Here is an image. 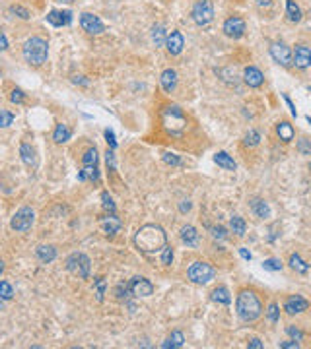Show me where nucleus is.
Wrapping results in <instances>:
<instances>
[{
    "instance_id": "12",
    "label": "nucleus",
    "mask_w": 311,
    "mask_h": 349,
    "mask_svg": "<svg viewBox=\"0 0 311 349\" xmlns=\"http://www.w3.org/2000/svg\"><path fill=\"white\" fill-rule=\"evenodd\" d=\"M130 293H132V297H150L152 293H154V285L150 283L146 277H142V275H137V277H132L130 279Z\"/></svg>"
},
{
    "instance_id": "27",
    "label": "nucleus",
    "mask_w": 311,
    "mask_h": 349,
    "mask_svg": "<svg viewBox=\"0 0 311 349\" xmlns=\"http://www.w3.org/2000/svg\"><path fill=\"white\" fill-rule=\"evenodd\" d=\"M210 299L214 303H220V305H230L232 303V295H230V291L224 285H220L210 293Z\"/></svg>"
},
{
    "instance_id": "8",
    "label": "nucleus",
    "mask_w": 311,
    "mask_h": 349,
    "mask_svg": "<svg viewBox=\"0 0 311 349\" xmlns=\"http://www.w3.org/2000/svg\"><path fill=\"white\" fill-rule=\"evenodd\" d=\"M191 18L197 25H208L214 20V4L210 0H199L191 10Z\"/></svg>"
},
{
    "instance_id": "4",
    "label": "nucleus",
    "mask_w": 311,
    "mask_h": 349,
    "mask_svg": "<svg viewBox=\"0 0 311 349\" xmlns=\"http://www.w3.org/2000/svg\"><path fill=\"white\" fill-rule=\"evenodd\" d=\"M162 125L167 134L179 136L187 130V117L177 105H169L162 111Z\"/></svg>"
},
{
    "instance_id": "58",
    "label": "nucleus",
    "mask_w": 311,
    "mask_h": 349,
    "mask_svg": "<svg viewBox=\"0 0 311 349\" xmlns=\"http://www.w3.org/2000/svg\"><path fill=\"white\" fill-rule=\"evenodd\" d=\"M271 2H273V0H257V4H259V6H269Z\"/></svg>"
},
{
    "instance_id": "19",
    "label": "nucleus",
    "mask_w": 311,
    "mask_h": 349,
    "mask_svg": "<svg viewBox=\"0 0 311 349\" xmlns=\"http://www.w3.org/2000/svg\"><path fill=\"white\" fill-rule=\"evenodd\" d=\"M160 84H162L165 93H173L175 87H177V72H175L173 68L163 70L162 76H160Z\"/></svg>"
},
{
    "instance_id": "50",
    "label": "nucleus",
    "mask_w": 311,
    "mask_h": 349,
    "mask_svg": "<svg viewBox=\"0 0 311 349\" xmlns=\"http://www.w3.org/2000/svg\"><path fill=\"white\" fill-rule=\"evenodd\" d=\"M163 161L167 163V165H173V167H177L179 165V157L175 155V153H163Z\"/></svg>"
},
{
    "instance_id": "47",
    "label": "nucleus",
    "mask_w": 311,
    "mask_h": 349,
    "mask_svg": "<svg viewBox=\"0 0 311 349\" xmlns=\"http://www.w3.org/2000/svg\"><path fill=\"white\" fill-rule=\"evenodd\" d=\"M210 233H212V237H214V239H220V241L228 239V233H226V229H224V227H220V225H214V227H210Z\"/></svg>"
},
{
    "instance_id": "37",
    "label": "nucleus",
    "mask_w": 311,
    "mask_h": 349,
    "mask_svg": "<svg viewBox=\"0 0 311 349\" xmlns=\"http://www.w3.org/2000/svg\"><path fill=\"white\" fill-rule=\"evenodd\" d=\"M82 165H98V150L96 148L86 150V153L82 155Z\"/></svg>"
},
{
    "instance_id": "44",
    "label": "nucleus",
    "mask_w": 311,
    "mask_h": 349,
    "mask_svg": "<svg viewBox=\"0 0 311 349\" xmlns=\"http://www.w3.org/2000/svg\"><path fill=\"white\" fill-rule=\"evenodd\" d=\"M14 123V114L10 111H0V126L8 128Z\"/></svg>"
},
{
    "instance_id": "15",
    "label": "nucleus",
    "mask_w": 311,
    "mask_h": 349,
    "mask_svg": "<svg viewBox=\"0 0 311 349\" xmlns=\"http://www.w3.org/2000/svg\"><path fill=\"white\" fill-rule=\"evenodd\" d=\"M165 47H167V52L169 54H181L183 52V47H185V39L181 35V31H171V33H167V39H165Z\"/></svg>"
},
{
    "instance_id": "20",
    "label": "nucleus",
    "mask_w": 311,
    "mask_h": 349,
    "mask_svg": "<svg viewBox=\"0 0 311 349\" xmlns=\"http://www.w3.org/2000/svg\"><path fill=\"white\" fill-rule=\"evenodd\" d=\"M20 157H22V161H24L27 167H37V151H35L33 146L22 144V146H20Z\"/></svg>"
},
{
    "instance_id": "17",
    "label": "nucleus",
    "mask_w": 311,
    "mask_h": 349,
    "mask_svg": "<svg viewBox=\"0 0 311 349\" xmlns=\"http://www.w3.org/2000/svg\"><path fill=\"white\" fill-rule=\"evenodd\" d=\"M243 82L249 87H261L264 84V76H262V72L257 66H247L243 70Z\"/></svg>"
},
{
    "instance_id": "16",
    "label": "nucleus",
    "mask_w": 311,
    "mask_h": 349,
    "mask_svg": "<svg viewBox=\"0 0 311 349\" xmlns=\"http://www.w3.org/2000/svg\"><path fill=\"white\" fill-rule=\"evenodd\" d=\"M45 20L55 27H62V25H70L72 24V12L70 10H51Z\"/></svg>"
},
{
    "instance_id": "62",
    "label": "nucleus",
    "mask_w": 311,
    "mask_h": 349,
    "mask_svg": "<svg viewBox=\"0 0 311 349\" xmlns=\"http://www.w3.org/2000/svg\"><path fill=\"white\" fill-rule=\"evenodd\" d=\"M307 91H309V93H311V86H309V87H307Z\"/></svg>"
},
{
    "instance_id": "23",
    "label": "nucleus",
    "mask_w": 311,
    "mask_h": 349,
    "mask_svg": "<svg viewBox=\"0 0 311 349\" xmlns=\"http://www.w3.org/2000/svg\"><path fill=\"white\" fill-rule=\"evenodd\" d=\"M70 138H72V130H70L66 125L59 123V125L55 126V132H53V140H55V144H66Z\"/></svg>"
},
{
    "instance_id": "51",
    "label": "nucleus",
    "mask_w": 311,
    "mask_h": 349,
    "mask_svg": "<svg viewBox=\"0 0 311 349\" xmlns=\"http://www.w3.org/2000/svg\"><path fill=\"white\" fill-rule=\"evenodd\" d=\"M278 347H282V349H298L299 341H296V339H292V341H280V343H278Z\"/></svg>"
},
{
    "instance_id": "29",
    "label": "nucleus",
    "mask_w": 311,
    "mask_h": 349,
    "mask_svg": "<svg viewBox=\"0 0 311 349\" xmlns=\"http://www.w3.org/2000/svg\"><path fill=\"white\" fill-rule=\"evenodd\" d=\"M230 229H232V233H236L237 237H243V235H245V231H247V223H245V219H243V217L234 215V217L230 219Z\"/></svg>"
},
{
    "instance_id": "36",
    "label": "nucleus",
    "mask_w": 311,
    "mask_h": 349,
    "mask_svg": "<svg viewBox=\"0 0 311 349\" xmlns=\"http://www.w3.org/2000/svg\"><path fill=\"white\" fill-rule=\"evenodd\" d=\"M101 206H103V210L107 213H115V210H117V206H115L109 192H101Z\"/></svg>"
},
{
    "instance_id": "6",
    "label": "nucleus",
    "mask_w": 311,
    "mask_h": 349,
    "mask_svg": "<svg viewBox=\"0 0 311 349\" xmlns=\"http://www.w3.org/2000/svg\"><path fill=\"white\" fill-rule=\"evenodd\" d=\"M90 258L84 252H72L66 258V270L80 279H90Z\"/></svg>"
},
{
    "instance_id": "53",
    "label": "nucleus",
    "mask_w": 311,
    "mask_h": 349,
    "mask_svg": "<svg viewBox=\"0 0 311 349\" xmlns=\"http://www.w3.org/2000/svg\"><path fill=\"white\" fill-rule=\"evenodd\" d=\"M264 347V343H262L259 337H253V339H249V349H262Z\"/></svg>"
},
{
    "instance_id": "22",
    "label": "nucleus",
    "mask_w": 311,
    "mask_h": 349,
    "mask_svg": "<svg viewBox=\"0 0 311 349\" xmlns=\"http://www.w3.org/2000/svg\"><path fill=\"white\" fill-rule=\"evenodd\" d=\"M35 252H37V258L43 264H49V262H53L57 258V249L53 245H39L37 249H35Z\"/></svg>"
},
{
    "instance_id": "14",
    "label": "nucleus",
    "mask_w": 311,
    "mask_h": 349,
    "mask_svg": "<svg viewBox=\"0 0 311 349\" xmlns=\"http://www.w3.org/2000/svg\"><path fill=\"white\" fill-rule=\"evenodd\" d=\"M309 309V301L303 299L301 295H290L284 303V311L288 314H299V312L307 311Z\"/></svg>"
},
{
    "instance_id": "57",
    "label": "nucleus",
    "mask_w": 311,
    "mask_h": 349,
    "mask_svg": "<svg viewBox=\"0 0 311 349\" xmlns=\"http://www.w3.org/2000/svg\"><path fill=\"white\" fill-rule=\"evenodd\" d=\"M179 208H181V212H189V210H191V202H189V200H183Z\"/></svg>"
},
{
    "instance_id": "25",
    "label": "nucleus",
    "mask_w": 311,
    "mask_h": 349,
    "mask_svg": "<svg viewBox=\"0 0 311 349\" xmlns=\"http://www.w3.org/2000/svg\"><path fill=\"white\" fill-rule=\"evenodd\" d=\"M276 134H278V138H280L282 142H292L296 132H294V126L290 125L288 121H282V123L276 125Z\"/></svg>"
},
{
    "instance_id": "11",
    "label": "nucleus",
    "mask_w": 311,
    "mask_h": 349,
    "mask_svg": "<svg viewBox=\"0 0 311 349\" xmlns=\"http://www.w3.org/2000/svg\"><path fill=\"white\" fill-rule=\"evenodd\" d=\"M269 52H271L274 63L282 64V66H292V50H290L288 45L278 43V41H276V43H271Z\"/></svg>"
},
{
    "instance_id": "46",
    "label": "nucleus",
    "mask_w": 311,
    "mask_h": 349,
    "mask_svg": "<svg viewBox=\"0 0 311 349\" xmlns=\"http://www.w3.org/2000/svg\"><path fill=\"white\" fill-rule=\"evenodd\" d=\"M286 334L292 337V339H296V341H301V339H303V332H301L299 328H296V326H288Z\"/></svg>"
},
{
    "instance_id": "38",
    "label": "nucleus",
    "mask_w": 311,
    "mask_h": 349,
    "mask_svg": "<svg viewBox=\"0 0 311 349\" xmlns=\"http://www.w3.org/2000/svg\"><path fill=\"white\" fill-rule=\"evenodd\" d=\"M128 295H132L128 283H119V285L115 287V297H117L119 301H126L128 299Z\"/></svg>"
},
{
    "instance_id": "26",
    "label": "nucleus",
    "mask_w": 311,
    "mask_h": 349,
    "mask_svg": "<svg viewBox=\"0 0 311 349\" xmlns=\"http://www.w3.org/2000/svg\"><path fill=\"white\" fill-rule=\"evenodd\" d=\"M251 210L255 212L257 217H261V219H266L269 215H271V208H269V204L264 202V200H251Z\"/></svg>"
},
{
    "instance_id": "48",
    "label": "nucleus",
    "mask_w": 311,
    "mask_h": 349,
    "mask_svg": "<svg viewBox=\"0 0 311 349\" xmlns=\"http://www.w3.org/2000/svg\"><path fill=\"white\" fill-rule=\"evenodd\" d=\"M10 12L18 14L22 20H29V12H27V8H24V6H12V8H10Z\"/></svg>"
},
{
    "instance_id": "61",
    "label": "nucleus",
    "mask_w": 311,
    "mask_h": 349,
    "mask_svg": "<svg viewBox=\"0 0 311 349\" xmlns=\"http://www.w3.org/2000/svg\"><path fill=\"white\" fill-rule=\"evenodd\" d=\"M307 123L311 125V114H307Z\"/></svg>"
},
{
    "instance_id": "54",
    "label": "nucleus",
    "mask_w": 311,
    "mask_h": 349,
    "mask_svg": "<svg viewBox=\"0 0 311 349\" xmlns=\"http://www.w3.org/2000/svg\"><path fill=\"white\" fill-rule=\"evenodd\" d=\"M72 82H74L76 86H78V84H80V86H90V82H87L86 78H84V76H74V78H72Z\"/></svg>"
},
{
    "instance_id": "39",
    "label": "nucleus",
    "mask_w": 311,
    "mask_h": 349,
    "mask_svg": "<svg viewBox=\"0 0 311 349\" xmlns=\"http://www.w3.org/2000/svg\"><path fill=\"white\" fill-rule=\"evenodd\" d=\"M14 297V289L8 281H0V299L10 301Z\"/></svg>"
},
{
    "instance_id": "32",
    "label": "nucleus",
    "mask_w": 311,
    "mask_h": 349,
    "mask_svg": "<svg viewBox=\"0 0 311 349\" xmlns=\"http://www.w3.org/2000/svg\"><path fill=\"white\" fill-rule=\"evenodd\" d=\"M290 266H292L296 272H299V274H307V272H309V264L301 260L299 254H292V256H290Z\"/></svg>"
},
{
    "instance_id": "59",
    "label": "nucleus",
    "mask_w": 311,
    "mask_h": 349,
    "mask_svg": "<svg viewBox=\"0 0 311 349\" xmlns=\"http://www.w3.org/2000/svg\"><path fill=\"white\" fill-rule=\"evenodd\" d=\"M59 2H62V4H72L74 0H59Z\"/></svg>"
},
{
    "instance_id": "63",
    "label": "nucleus",
    "mask_w": 311,
    "mask_h": 349,
    "mask_svg": "<svg viewBox=\"0 0 311 349\" xmlns=\"http://www.w3.org/2000/svg\"><path fill=\"white\" fill-rule=\"evenodd\" d=\"M0 309H2V299H0Z\"/></svg>"
},
{
    "instance_id": "30",
    "label": "nucleus",
    "mask_w": 311,
    "mask_h": 349,
    "mask_svg": "<svg viewBox=\"0 0 311 349\" xmlns=\"http://www.w3.org/2000/svg\"><path fill=\"white\" fill-rule=\"evenodd\" d=\"M165 39H167V33H165V27L163 25H154L152 27V43L156 47H163L165 45Z\"/></svg>"
},
{
    "instance_id": "33",
    "label": "nucleus",
    "mask_w": 311,
    "mask_h": 349,
    "mask_svg": "<svg viewBox=\"0 0 311 349\" xmlns=\"http://www.w3.org/2000/svg\"><path fill=\"white\" fill-rule=\"evenodd\" d=\"M266 318H269V322L271 324H276L278 320H280V307H278V303H271L269 307H266Z\"/></svg>"
},
{
    "instance_id": "31",
    "label": "nucleus",
    "mask_w": 311,
    "mask_h": 349,
    "mask_svg": "<svg viewBox=\"0 0 311 349\" xmlns=\"http://www.w3.org/2000/svg\"><path fill=\"white\" fill-rule=\"evenodd\" d=\"M183 343H185V337H183V334L181 332H173L171 336L167 337L165 341L162 343V347L163 349H177V347H183Z\"/></svg>"
},
{
    "instance_id": "9",
    "label": "nucleus",
    "mask_w": 311,
    "mask_h": 349,
    "mask_svg": "<svg viewBox=\"0 0 311 349\" xmlns=\"http://www.w3.org/2000/svg\"><path fill=\"white\" fill-rule=\"evenodd\" d=\"M80 25H82V29L86 33H90V35H100V33L105 31V24L101 22V18L92 12L80 14Z\"/></svg>"
},
{
    "instance_id": "3",
    "label": "nucleus",
    "mask_w": 311,
    "mask_h": 349,
    "mask_svg": "<svg viewBox=\"0 0 311 349\" xmlns=\"http://www.w3.org/2000/svg\"><path fill=\"white\" fill-rule=\"evenodd\" d=\"M24 59L25 63L33 64V66H41L43 63H47L49 56V45L43 37H29L24 43Z\"/></svg>"
},
{
    "instance_id": "55",
    "label": "nucleus",
    "mask_w": 311,
    "mask_h": 349,
    "mask_svg": "<svg viewBox=\"0 0 311 349\" xmlns=\"http://www.w3.org/2000/svg\"><path fill=\"white\" fill-rule=\"evenodd\" d=\"M8 49V39L4 35V31H0V50H6Z\"/></svg>"
},
{
    "instance_id": "56",
    "label": "nucleus",
    "mask_w": 311,
    "mask_h": 349,
    "mask_svg": "<svg viewBox=\"0 0 311 349\" xmlns=\"http://www.w3.org/2000/svg\"><path fill=\"white\" fill-rule=\"evenodd\" d=\"M239 254H241V258H243V260H251V258H253V256H251V252H249L247 249H239Z\"/></svg>"
},
{
    "instance_id": "35",
    "label": "nucleus",
    "mask_w": 311,
    "mask_h": 349,
    "mask_svg": "<svg viewBox=\"0 0 311 349\" xmlns=\"http://www.w3.org/2000/svg\"><path fill=\"white\" fill-rule=\"evenodd\" d=\"M243 144L247 146V148H255V146H259L261 144V134L257 132V130H249L245 138H243Z\"/></svg>"
},
{
    "instance_id": "1",
    "label": "nucleus",
    "mask_w": 311,
    "mask_h": 349,
    "mask_svg": "<svg viewBox=\"0 0 311 349\" xmlns=\"http://www.w3.org/2000/svg\"><path fill=\"white\" fill-rule=\"evenodd\" d=\"M135 245L140 252H146V254L162 252V249L167 245V235L160 225H142L135 235Z\"/></svg>"
},
{
    "instance_id": "21",
    "label": "nucleus",
    "mask_w": 311,
    "mask_h": 349,
    "mask_svg": "<svg viewBox=\"0 0 311 349\" xmlns=\"http://www.w3.org/2000/svg\"><path fill=\"white\" fill-rule=\"evenodd\" d=\"M181 241L187 247H197L199 245V233L193 225H183L181 227Z\"/></svg>"
},
{
    "instance_id": "45",
    "label": "nucleus",
    "mask_w": 311,
    "mask_h": 349,
    "mask_svg": "<svg viewBox=\"0 0 311 349\" xmlns=\"http://www.w3.org/2000/svg\"><path fill=\"white\" fill-rule=\"evenodd\" d=\"M103 136L107 140V144H109V150H117V140H115V132H113L111 128H105V132H103Z\"/></svg>"
},
{
    "instance_id": "2",
    "label": "nucleus",
    "mask_w": 311,
    "mask_h": 349,
    "mask_svg": "<svg viewBox=\"0 0 311 349\" xmlns=\"http://www.w3.org/2000/svg\"><path fill=\"white\" fill-rule=\"evenodd\" d=\"M236 312L243 322H255L262 314V303L255 291H241L236 299Z\"/></svg>"
},
{
    "instance_id": "34",
    "label": "nucleus",
    "mask_w": 311,
    "mask_h": 349,
    "mask_svg": "<svg viewBox=\"0 0 311 349\" xmlns=\"http://www.w3.org/2000/svg\"><path fill=\"white\" fill-rule=\"evenodd\" d=\"M94 289H96V299L103 301V295H105V289H107V281H105V277H96L94 279Z\"/></svg>"
},
{
    "instance_id": "24",
    "label": "nucleus",
    "mask_w": 311,
    "mask_h": 349,
    "mask_svg": "<svg viewBox=\"0 0 311 349\" xmlns=\"http://www.w3.org/2000/svg\"><path fill=\"white\" fill-rule=\"evenodd\" d=\"M214 163L218 165V167H222V169H226V171H236L237 169V165L236 161L226 153V151H218L216 155H214Z\"/></svg>"
},
{
    "instance_id": "5",
    "label": "nucleus",
    "mask_w": 311,
    "mask_h": 349,
    "mask_svg": "<svg viewBox=\"0 0 311 349\" xmlns=\"http://www.w3.org/2000/svg\"><path fill=\"white\" fill-rule=\"evenodd\" d=\"M187 277L193 283H197V285H206V283H210L212 279L216 277V270L212 268L208 262H193L189 266V270H187Z\"/></svg>"
},
{
    "instance_id": "43",
    "label": "nucleus",
    "mask_w": 311,
    "mask_h": 349,
    "mask_svg": "<svg viewBox=\"0 0 311 349\" xmlns=\"http://www.w3.org/2000/svg\"><path fill=\"white\" fill-rule=\"evenodd\" d=\"M298 151L301 155H311V140L307 138H301L298 142Z\"/></svg>"
},
{
    "instance_id": "40",
    "label": "nucleus",
    "mask_w": 311,
    "mask_h": 349,
    "mask_svg": "<svg viewBox=\"0 0 311 349\" xmlns=\"http://www.w3.org/2000/svg\"><path fill=\"white\" fill-rule=\"evenodd\" d=\"M262 268L269 270V272H280L282 270V262L278 258H269V260L262 262Z\"/></svg>"
},
{
    "instance_id": "42",
    "label": "nucleus",
    "mask_w": 311,
    "mask_h": 349,
    "mask_svg": "<svg viewBox=\"0 0 311 349\" xmlns=\"http://www.w3.org/2000/svg\"><path fill=\"white\" fill-rule=\"evenodd\" d=\"M171 262H173V249L165 245V247L162 249V264L163 266H169Z\"/></svg>"
},
{
    "instance_id": "13",
    "label": "nucleus",
    "mask_w": 311,
    "mask_h": 349,
    "mask_svg": "<svg viewBox=\"0 0 311 349\" xmlns=\"http://www.w3.org/2000/svg\"><path fill=\"white\" fill-rule=\"evenodd\" d=\"M292 64L298 66L299 70H305L311 66V49L307 45H296L292 52Z\"/></svg>"
},
{
    "instance_id": "18",
    "label": "nucleus",
    "mask_w": 311,
    "mask_h": 349,
    "mask_svg": "<svg viewBox=\"0 0 311 349\" xmlns=\"http://www.w3.org/2000/svg\"><path fill=\"white\" fill-rule=\"evenodd\" d=\"M121 219L115 215V213H109V215H105V217H101V229L107 233V235H115V233H119L121 231Z\"/></svg>"
},
{
    "instance_id": "10",
    "label": "nucleus",
    "mask_w": 311,
    "mask_h": 349,
    "mask_svg": "<svg viewBox=\"0 0 311 349\" xmlns=\"http://www.w3.org/2000/svg\"><path fill=\"white\" fill-rule=\"evenodd\" d=\"M245 29H247L245 20L239 18V16H232V18H228V20L224 22V25H222V31H224L230 39H241L243 35H245Z\"/></svg>"
},
{
    "instance_id": "7",
    "label": "nucleus",
    "mask_w": 311,
    "mask_h": 349,
    "mask_svg": "<svg viewBox=\"0 0 311 349\" xmlns=\"http://www.w3.org/2000/svg\"><path fill=\"white\" fill-rule=\"evenodd\" d=\"M33 221H35V212L31 208L24 206V208H20L18 212L14 213L10 227H12V231H16V233H25V231H29L33 227Z\"/></svg>"
},
{
    "instance_id": "60",
    "label": "nucleus",
    "mask_w": 311,
    "mask_h": 349,
    "mask_svg": "<svg viewBox=\"0 0 311 349\" xmlns=\"http://www.w3.org/2000/svg\"><path fill=\"white\" fill-rule=\"evenodd\" d=\"M4 272V264H2V260H0V274Z\"/></svg>"
},
{
    "instance_id": "28",
    "label": "nucleus",
    "mask_w": 311,
    "mask_h": 349,
    "mask_svg": "<svg viewBox=\"0 0 311 349\" xmlns=\"http://www.w3.org/2000/svg\"><path fill=\"white\" fill-rule=\"evenodd\" d=\"M286 16L290 22L298 24L301 22V8L296 4V0H286Z\"/></svg>"
},
{
    "instance_id": "52",
    "label": "nucleus",
    "mask_w": 311,
    "mask_h": 349,
    "mask_svg": "<svg viewBox=\"0 0 311 349\" xmlns=\"http://www.w3.org/2000/svg\"><path fill=\"white\" fill-rule=\"evenodd\" d=\"M282 99L286 101V105H288V109H290V112H292V117H298V111H296V105H294V103H292V99H290V97H288L286 93H284V95H282Z\"/></svg>"
},
{
    "instance_id": "49",
    "label": "nucleus",
    "mask_w": 311,
    "mask_h": 349,
    "mask_svg": "<svg viewBox=\"0 0 311 349\" xmlns=\"http://www.w3.org/2000/svg\"><path fill=\"white\" fill-rule=\"evenodd\" d=\"M105 163H107L109 171H115V153H113V150L105 151Z\"/></svg>"
},
{
    "instance_id": "41",
    "label": "nucleus",
    "mask_w": 311,
    "mask_h": 349,
    "mask_svg": "<svg viewBox=\"0 0 311 349\" xmlns=\"http://www.w3.org/2000/svg\"><path fill=\"white\" fill-rule=\"evenodd\" d=\"M10 101H12L14 105H22V103L25 101V93L20 89V87H16V89L10 91Z\"/></svg>"
}]
</instances>
